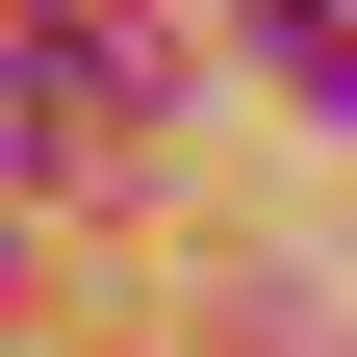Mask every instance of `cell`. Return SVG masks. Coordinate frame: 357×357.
I'll list each match as a JSON object with an SVG mask.
<instances>
[{
  "label": "cell",
  "instance_id": "1",
  "mask_svg": "<svg viewBox=\"0 0 357 357\" xmlns=\"http://www.w3.org/2000/svg\"><path fill=\"white\" fill-rule=\"evenodd\" d=\"M153 128V0H0V153H128Z\"/></svg>",
  "mask_w": 357,
  "mask_h": 357
}]
</instances>
